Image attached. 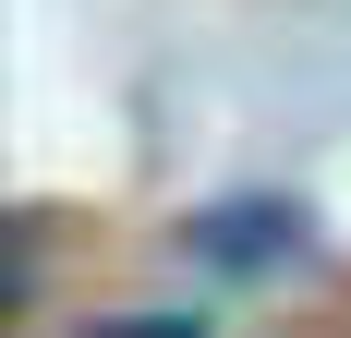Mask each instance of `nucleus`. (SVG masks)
Listing matches in <instances>:
<instances>
[{
    "label": "nucleus",
    "instance_id": "f257e3e1",
    "mask_svg": "<svg viewBox=\"0 0 351 338\" xmlns=\"http://www.w3.org/2000/svg\"><path fill=\"white\" fill-rule=\"evenodd\" d=\"M303 242H315V218H303L291 194H230V205L194 218V254H206L218 278H267V266H291Z\"/></svg>",
    "mask_w": 351,
    "mask_h": 338
},
{
    "label": "nucleus",
    "instance_id": "f03ea898",
    "mask_svg": "<svg viewBox=\"0 0 351 338\" xmlns=\"http://www.w3.org/2000/svg\"><path fill=\"white\" fill-rule=\"evenodd\" d=\"M85 338H206L194 314H109V326H85Z\"/></svg>",
    "mask_w": 351,
    "mask_h": 338
}]
</instances>
